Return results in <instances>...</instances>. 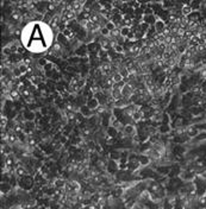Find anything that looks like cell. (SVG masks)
<instances>
[{
	"mask_svg": "<svg viewBox=\"0 0 206 209\" xmlns=\"http://www.w3.org/2000/svg\"><path fill=\"white\" fill-rule=\"evenodd\" d=\"M86 106H87L89 109H91V111H97L98 107L100 106V102H99V100H98L95 96H93V98H91V99L87 100Z\"/></svg>",
	"mask_w": 206,
	"mask_h": 209,
	"instance_id": "2",
	"label": "cell"
},
{
	"mask_svg": "<svg viewBox=\"0 0 206 209\" xmlns=\"http://www.w3.org/2000/svg\"><path fill=\"white\" fill-rule=\"evenodd\" d=\"M105 28L111 32V31H113V30H116L117 29V26H116V24L114 23H112V21H107L106 23V25H105Z\"/></svg>",
	"mask_w": 206,
	"mask_h": 209,
	"instance_id": "10",
	"label": "cell"
},
{
	"mask_svg": "<svg viewBox=\"0 0 206 209\" xmlns=\"http://www.w3.org/2000/svg\"><path fill=\"white\" fill-rule=\"evenodd\" d=\"M20 98H22V94L19 93L18 89H12L11 90V93H10V101L17 102L18 100H20Z\"/></svg>",
	"mask_w": 206,
	"mask_h": 209,
	"instance_id": "5",
	"label": "cell"
},
{
	"mask_svg": "<svg viewBox=\"0 0 206 209\" xmlns=\"http://www.w3.org/2000/svg\"><path fill=\"white\" fill-rule=\"evenodd\" d=\"M123 133L126 136V137H129V138H132L134 136H136L137 134V131H136V126H134L132 124H127V125H125V126H123Z\"/></svg>",
	"mask_w": 206,
	"mask_h": 209,
	"instance_id": "1",
	"label": "cell"
},
{
	"mask_svg": "<svg viewBox=\"0 0 206 209\" xmlns=\"http://www.w3.org/2000/svg\"><path fill=\"white\" fill-rule=\"evenodd\" d=\"M112 80H113L114 83H119V82L124 81V78H123V76H122L119 73H114L113 76H112Z\"/></svg>",
	"mask_w": 206,
	"mask_h": 209,
	"instance_id": "8",
	"label": "cell"
},
{
	"mask_svg": "<svg viewBox=\"0 0 206 209\" xmlns=\"http://www.w3.org/2000/svg\"><path fill=\"white\" fill-rule=\"evenodd\" d=\"M186 134H187V137L188 138H194V137H197L198 134H199V129L196 127V126H188L187 127V131H186Z\"/></svg>",
	"mask_w": 206,
	"mask_h": 209,
	"instance_id": "4",
	"label": "cell"
},
{
	"mask_svg": "<svg viewBox=\"0 0 206 209\" xmlns=\"http://www.w3.org/2000/svg\"><path fill=\"white\" fill-rule=\"evenodd\" d=\"M192 12H193V10H192V7H191L189 3H188V4H184V5H182V7H181V15H182V16L188 17Z\"/></svg>",
	"mask_w": 206,
	"mask_h": 209,
	"instance_id": "6",
	"label": "cell"
},
{
	"mask_svg": "<svg viewBox=\"0 0 206 209\" xmlns=\"http://www.w3.org/2000/svg\"><path fill=\"white\" fill-rule=\"evenodd\" d=\"M80 112H81V114L84 115V116H86V118H89L92 115V111L89 109L86 105H82V106L80 107Z\"/></svg>",
	"mask_w": 206,
	"mask_h": 209,
	"instance_id": "7",
	"label": "cell"
},
{
	"mask_svg": "<svg viewBox=\"0 0 206 209\" xmlns=\"http://www.w3.org/2000/svg\"><path fill=\"white\" fill-rule=\"evenodd\" d=\"M154 28H155V30H156V32L157 33H162L163 31H164V29L167 28V24H166V21L164 20H162V19H159L157 18V21H156V24L154 25Z\"/></svg>",
	"mask_w": 206,
	"mask_h": 209,
	"instance_id": "3",
	"label": "cell"
},
{
	"mask_svg": "<svg viewBox=\"0 0 206 209\" xmlns=\"http://www.w3.org/2000/svg\"><path fill=\"white\" fill-rule=\"evenodd\" d=\"M130 28H127V26H124L123 29H120V36L122 37H124V38H126L127 36H129V33H130Z\"/></svg>",
	"mask_w": 206,
	"mask_h": 209,
	"instance_id": "9",
	"label": "cell"
}]
</instances>
